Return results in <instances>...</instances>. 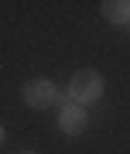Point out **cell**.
<instances>
[{"instance_id": "1", "label": "cell", "mask_w": 130, "mask_h": 154, "mask_svg": "<svg viewBox=\"0 0 130 154\" xmlns=\"http://www.w3.org/2000/svg\"><path fill=\"white\" fill-rule=\"evenodd\" d=\"M99 93H103V79H99L92 69H82V72L72 75L69 96L76 99V103H92V99H99Z\"/></svg>"}, {"instance_id": "2", "label": "cell", "mask_w": 130, "mask_h": 154, "mask_svg": "<svg viewBox=\"0 0 130 154\" xmlns=\"http://www.w3.org/2000/svg\"><path fill=\"white\" fill-rule=\"evenodd\" d=\"M55 99H58V89H55L48 79H31V82L24 86V103L34 106V110H45V106H51Z\"/></svg>"}, {"instance_id": "3", "label": "cell", "mask_w": 130, "mask_h": 154, "mask_svg": "<svg viewBox=\"0 0 130 154\" xmlns=\"http://www.w3.org/2000/svg\"><path fill=\"white\" fill-rule=\"evenodd\" d=\"M58 127H62V134H82L86 130V110H82L79 103H65L62 106V113H58Z\"/></svg>"}, {"instance_id": "4", "label": "cell", "mask_w": 130, "mask_h": 154, "mask_svg": "<svg viewBox=\"0 0 130 154\" xmlns=\"http://www.w3.org/2000/svg\"><path fill=\"white\" fill-rule=\"evenodd\" d=\"M103 17L113 24H127L130 21V0H106L103 4Z\"/></svg>"}, {"instance_id": "5", "label": "cell", "mask_w": 130, "mask_h": 154, "mask_svg": "<svg viewBox=\"0 0 130 154\" xmlns=\"http://www.w3.org/2000/svg\"><path fill=\"white\" fill-rule=\"evenodd\" d=\"M0 140H4V127H0Z\"/></svg>"}, {"instance_id": "6", "label": "cell", "mask_w": 130, "mask_h": 154, "mask_svg": "<svg viewBox=\"0 0 130 154\" xmlns=\"http://www.w3.org/2000/svg\"><path fill=\"white\" fill-rule=\"evenodd\" d=\"M24 154H31V151H24Z\"/></svg>"}]
</instances>
